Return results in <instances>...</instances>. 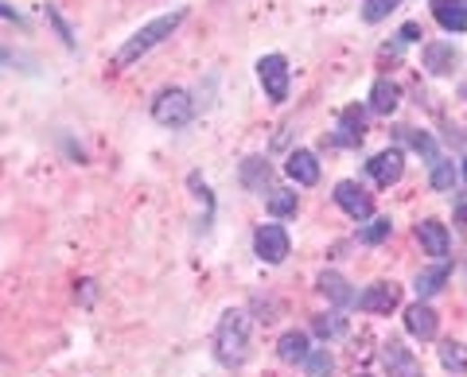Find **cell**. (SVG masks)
<instances>
[{
	"mask_svg": "<svg viewBox=\"0 0 467 377\" xmlns=\"http://www.w3.org/2000/svg\"><path fill=\"white\" fill-rule=\"evenodd\" d=\"M187 20V12L183 8H175V12H163V16H156V20H148L145 28H137L133 35H128V39L121 43V51L113 55V66H133L137 58H145L152 47H160L163 39H168V35L180 28V23Z\"/></svg>",
	"mask_w": 467,
	"mask_h": 377,
	"instance_id": "obj_1",
	"label": "cell"
},
{
	"mask_svg": "<svg viewBox=\"0 0 467 377\" xmlns=\"http://www.w3.org/2000/svg\"><path fill=\"white\" fill-rule=\"evenodd\" d=\"M215 358H218L226 370L242 366V362L250 358V320H245V311H226V315L218 320Z\"/></svg>",
	"mask_w": 467,
	"mask_h": 377,
	"instance_id": "obj_2",
	"label": "cell"
},
{
	"mask_svg": "<svg viewBox=\"0 0 467 377\" xmlns=\"http://www.w3.org/2000/svg\"><path fill=\"white\" fill-rule=\"evenodd\" d=\"M191 117H195V101L180 86H168L152 98V121L163 128H183V125H191Z\"/></svg>",
	"mask_w": 467,
	"mask_h": 377,
	"instance_id": "obj_3",
	"label": "cell"
},
{
	"mask_svg": "<svg viewBox=\"0 0 467 377\" xmlns=\"http://www.w3.org/2000/svg\"><path fill=\"white\" fill-rule=\"evenodd\" d=\"M257 78H261L269 101L280 105L288 98V58L285 55H265L261 63H257Z\"/></svg>",
	"mask_w": 467,
	"mask_h": 377,
	"instance_id": "obj_4",
	"label": "cell"
},
{
	"mask_svg": "<svg viewBox=\"0 0 467 377\" xmlns=\"http://www.w3.org/2000/svg\"><path fill=\"white\" fill-rule=\"evenodd\" d=\"M253 250H257V257H261V261L280 265V261L288 257V233H285V226H277V222H265V226L253 233Z\"/></svg>",
	"mask_w": 467,
	"mask_h": 377,
	"instance_id": "obj_5",
	"label": "cell"
},
{
	"mask_svg": "<svg viewBox=\"0 0 467 377\" xmlns=\"http://www.w3.org/2000/svg\"><path fill=\"white\" fill-rule=\"evenodd\" d=\"M397 303H401V288H397V285H385V280L370 285V288L358 296V308L366 311V315H390Z\"/></svg>",
	"mask_w": 467,
	"mask_h": 377,
	"instance_id": "obj_6",
	"label": "cell"
},
{
	"mask_svg": "<svg viewBox=\"0 0 467 377\" xmlns=\"http://www.w3.org/2000/svg\"><path fill=\"white\" fill-rule=\"evenodd\" d=\"M382 362H385V373L390 377H425L420 373V362L409 355V346H401L397 338H390V343L382 346Z\"/></svg>",
	"mask_w": 467,
	"mask_h": 377,
	"instance_id": "obj_7",
	"label": "cell"
},
{
	"mask_svg": "<svg viewBox=\"0 0 467 377\" xmlns=\"http://www.w3.org/2000/svg\"><path fill=\"white\" fill-rule=\"evenodd\" d=\"M335 203L343 206V210H347L350 218H358V222L374 215V198H370L366 191H362L358 183H350V180H343V183L335 187Z\"/></svg>",
	"mask_w": 467,
	"mask_h": 377,
	"instance_id": "obj_8",
	"label": "cell"
},
{
	"mask_svg": "<svg viewBox=\"0 0 467 377\" xmlns=\"http://www.w3.org/2000/svg\"><path fill=\"white\" fill-rule=\"evenodd\" d=\"M370 175H374V183H382V187H390V183H397L401 180V171H405V160H401V152L397 148H390V152H378L370 163Z\"/></svg>",
	"mask_w": 467,
	"mask_h": 377,
	"instance_id": "obj_9",
	"label": "cell"
},
{
	"mask_svg": "<svg viewBox=\"0 0 467 377\" xmlns=\"http://www.w3.org/2000/svg\"><path fill=\"white\" fill-rule=\"evenodd\" d=\"M432 16L444 31H467V0H432Z\"/></svg>",
	"mask_w": 467,
	"mask_h": 377,
	"instance_id": "obj_10",
	"label": "cell"
},
{
	"mask_svg": "<svg viewBox=\"0 0 467 377\" xmlns=\"http://www.w3.org/2000/svg\"><path fill=\"white\" fill-rule=\"evenodd\" d=\"M285 171L296 180L300 187H312V183H320V160L312 156V152H304V148H296L288 156V163H285Z\"/></svg>",
	"mask_w": 467,
	"mask_h": 377,
	"instance_id": "obj_11",
	"label": "cell"
},
{
	"mask_svg": "<svg viewBox=\"0 0 467 377\" xmlns=\"http://www.w3.org/2000/svg\"><path fill=\"white\" fill-rule=\"evenodd\" d=\"M417 241H420V250L432 253V257H444L448 253V230H444V222H420L417 226Z\"/></svg>",
	"mask_w": 467,
	"mask_h": 377,
	"instance_id": "obj_12",
	"label": "cell"
},
{
	"mask_svg": "<svg viewBox=\"0 0 467 377\" xmlns=\"http://www.w3.org/2000/svg\"><path fill=\"white\" fill-rule=\"evenodd\" d=\"M405 327H409V335H417V338H436V311H432L428 303H413V308L405 311Z\"/></svg>",
	"mask_w": 467,
	"mask_h": 377,
	"instance_id": "obj_13",
	"label": "cell"
},
{
	"mask_svg": "<svg viewBox=\"0 0 467 377\" xmlns=\"http://www.w3.org/2000/svg\"><path fill=\"white\" fill-rule=\"evenodd\" d=\"M339 128H343V133L331 136V140H323V145H358V140L366 136V128H362V110H358V105H350V110H343V117H339Z\"/></svg>",
	"mask_w": 467,
	"mask_h": 377,
	"instance_id": "obj_14",
	"label": "cell"
},
{
	"mask_svg": "<svg viewBox=\"0 0 467 377\" xmlns=\"http://www.w3.org/2000/svg\"><path fill=\"white\" fill-rule=\"evenodd\" d=\"M455 63H460V55H455L452 43H428L425 47V66L432 75H452Z\"/></svg>",
	"mask_w": 467,
	"mask_h": 377,
	"instance_id": "obj_15",
	"label": "cell"
},
{
	"mask_svg": "<svg viewBox=\"0 0 467 377\" xmlns=\"http://www.w3.org/2000/svg\"><path fill=\"white\" fill-rule=\"evenodd\" d=\"M397 101H401V93H397V86L390 78H378L374 82V90H370V110L374 113H382V117H390L397 110Z\"/></svg>",
	"mask_w": 467,
	"mask_h": 377,
	"instance_id": "obj_16",
	"label": "cell"
},
{
	"mask_svg": "<svg viewBox=\"0 0 467 377\" xmlns=\"http://www.w3.org/2000/svg\"><path fill=\"white\" fill-rule=\"evenodd\" d=\"M320 292H323V296L331 300V303H339V308H347V303H355V300H358V296H355V288H350L339 273H323V276H320Z\"/></svg>",
	"mask_w": 467,
	"mask_h": 377,
	"instance_id": "obj_17",
	"label": "cell"
},
{
	"mask_svg": "<svg viewBox=\"0 0 467 377\" xmlns=\"http://www.w3.org/2000/svg\"><path fill=\"white\" fill-rule=\"evenodd\" d=\"M277 355H280V362H304V358L312 355L308 335H304V331H288V335H280Z\"/></svg>",
	"mask_w": 467,
	"mask_h": 377,
	"instance_id": "obj_18",
	"label": "cell"
},
{
	"mask_svg": "<svg viewBox=\"0 0 467 377\" xmlns=\"http://www.w3.org/2000/svg\"><path fill=\"white\" fill-rule=\"evenodd\" d=\"M452 276V268H448V261H440V265H432V268H425V273L417 276V296H436V292L444 288V280Z\"/></svg>",
	"mask_w": 467,
	"mask_h": 377,
	"instance_id": "obj_19",
	"label": "cell"
},
{
	"mask_svg": "<svg viewBox=\"0 0 467 377\" xmlns=\"http://www.w3.org/2000/svg\"><path fill=\"white\" fill-rule=\"evenodd\" d=\"M269 175H273V168H269V160H261V156H250L242 163V183L250 187V191H261L269 183Z\"/></svg>",
	"mask_w": 467,
	"mask_h": 377,
	"instance_id": "obj_20",
	"label": "cell"
},
{
	"mask_svg": "<svg viewBox=\"0 0 467 377\" xmlns=\"http://www.w3.org/2000/svg\"><path fill=\"white\" fill-rule=\"evenodd\" d=\"M440 366L452 373H467V346L463 343H440Z\"/></svg>",
	"mask_w": 467,
	"mask_h": 377,
	"instance_id": "obj_21",
	"label": "cell"
},
{
	"mask_svg": "<svg viewBox=\"0 0 467 377\" xmlns=\"http://www.w3.org/2000/svg\"><path fill=\"white\" fill-rule=\"evenodd\" d=\"M331 370H335V358L327 355V350H312V355L304 358V373L308 377H331Z\"/></svg>",
	"mask_w": 467,
	"mask_h": 377,
	"instance_id": "obj_22",
	"label": "cell"
},
{
	"mask_svg": "<svg viewBox=\"0 0 467 377\" xmlns=\"http://www.w3.org/2000/svg\"><path fill=\"white\" fill-rule=\"evenodd\" d=\"M455 187V168L452 160H432V191H452Z\"/></svg>",
	"mask_w": 467,
	"mask_h": 377,
	"instance_id": "obj_23",
	"label": "cell"
},
{
	"mask_svg": "<svg viewBox=\"0 0 467 377\" xmlns=\"http://www.w3.org/2000/svg\"><path fill=\"white\" fill-rule=\"evenodd\" d=\"M269 215L273 218H288V215H296V191H273L269 195Z\"/></svg>",
	"mask_w": 467,
	"mask_h": 377,
	"instance_id": "obj_24",
	"label": "cell"
},
{
	"mask_svg": "<svg viewBox=\"0 0 467 377\" xmlns=\"http://www.w3.org/2000/svg\"><path fill=\"white\" fill-rule=\"evenodd\" d=\"M397 4H405V0H366V4H362V20H366V23H378V20L390 16Z\"/></svg>",
	"mask_w": 467,
	"mask_h": 377,
	"instance_id": "obj_25",
	"label": "cell"
},
{
	"mask_svg": "<svg viewBox=\"0 0 467 377\" xmlns=\"http://www.w3.org/2000/svg\"><path fill=\"white\" fill-rule=\"evenodd\" d=\"M312 331L320 338H339L347 331V323H343V315H320V320L312 323Z\"/></svg>",
	"mask_w": 467,
	"mask_h": 377,
	"instance_id": "obj_26",
	"label": "cell"
},
{
	"mask_svg": "<svg viewBox=\"0 0 467 377\" xmlns=\"http://www.w3.org/2000/svg\"><path fill=\"white\" fill-rule=\"evenodd\" d=\"M401 136H405V140H409V145H413L417 152H425L428 163L436 160V145H432V136H428V133H417V128H409V125H405V128H401Z\"/></svg>",
	"mask_w": 467,
	"mask_h": 377,
	"instance_id": "obj_27",
	"label": "cell"
},
{
	"mask_svg": "<svg viewBox=\"0 0 467 377\" xmlns=\"http://www.w3.org/2000/svg\"><path fill=\"white\" fill-rule=\"evenodd\" d=\"M385 238H390V218H374L370 226L362 230V241H366V245H378Z\"/></svg>",
	"mask_w": 467,
	"mask_h": 377,
	"instance_id": "obj_28",
	"label": "cell"
},
{
	"mask_svg": "<svg viewBox=\"0 0 467 377\" xmlns=\"http://www.w3.org/2000/svg\"><path fill=\"white\" fill-rule=\"evenodd\" d=\"M47 20L55 23V31L63 35V43H66V47H75V35H70V28L63 23V16H58V8H55V4H47Z\"/></svg>",
	"mask_w": 467,
	"mask_h": 377,
	"instance_id": "obj_29",
	"label": "cell"
},
{
	"mask_svg": "<svg viewBox=\"0 0 467 377\" xmlns=\"http://www.w3.org/2000/svg\"><path fill=\"white\" fill-rule=\"evenodd\" d=\"M455 222H460V230H467V191L455 198Z\"/></svg>",
	"mask_w": 467,
	"mask_h": 377,
	"instance_id": "obj_30",
	"label": "cell"
},
{
	"mask_svg": "<svg viewBox=\"0 0 467 377\" xmlns=\"http://www.w3.org/2000/svg\"><path fill=\"white\" fill-rule=\"evenodd\" d=\"M420 35H425V31H420L417 23H405V28H401V39H405V43H417Z\"/></svg>",
	"mask_w": 467,
	"mask_h": 377,
	"instance_id": "obj_31",
	"label": "cell"
},
{
	"mask_svg": "<svg viewBox=\"0 0 467 377\" xmlns=\"http://www.w3.org/2000/svg\"><path fill=\"white\" fill-rule=\"evenodd\" d=\"M0 20H12V23H20V28H23V16L16 8H8V4H0Z\"/></svg>",
	"mask_w": 467,
	"mask_h": 377,
	"instance_id": "obj_32",
	"label": "cell"
},
{
	"mask_svg": "<svg viewBox=\"0 0 467 377\" xmlns=\"http://www.w3.org/2000/svg\"><path fill=\"white\" fill-rule=\"evenodd\" d=\"M463 180H467V160H463Z\"/></svg>",
	"mask_w": 467,
	"mask_h": 377,
	"instance_id": "obj_33",
	"label": "cell"
},
{
	"mask_svg": "<svg viewBox=\"0 0 467 377\" xmlns=\"http://www.w3.org/2000/svg\"><path fill=\"white\" fill-rule=\"evenodd\" d=\"M358 377H370V373H358Z\"/></svg>",
	"mask_w": 467,
	"mask_h": 377,
	"instance_id": "obj_34",
	"label": "cell"
}]
</instances>
